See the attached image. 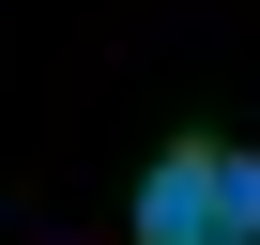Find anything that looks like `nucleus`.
Wrapping results in <instances>:
<instances>
[{"mask_svg": "<svg viewBox=\"0 0 260 245\" xmlns=\"http://www.w3.org/2000/svg\"><path fill=\"white\" fill-rule=\"evenodd\" d=\"M214 184H230V138H169V154H153V184H138V245L214 230Z\"/></svg>", "mask_w": 260, "mask_h": 245, "instance_id": "nucleus-1", "label": "nucleus"}, {"mask_svg": "<svg viewBox=\"0 0 260 245\" xmlns=\"http://www.w3.org/2000/svg\"><path fill=\"white\" fill-rule=\"evenodd\" d=\"M214 230H230V245H260V154H230V184H214Z\"/></svg>", "mask_w": 260, "mask_h": 245, "instance_id": "nucleus-2", "label": "nucleus"}, {"mask_svg": "<svg viewBox=\"0 0 260 245\" xmlns=\"http://www.w3.org/2000/svg\"><path fill=\"white\" fill-rule=\"evenodd\" d=\"M169 245H230V230H169Z\"/></svg>", "mask_w": 260, "mask_h": 245, "instance_id": "nucleus-3", "label": "nucleus"}]
</instances>
